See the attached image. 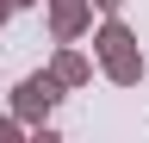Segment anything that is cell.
<instances>
[{"instance_id": "obj_1", "label": "cell", "mask_w": 149, "mask_h": 143, "mask_svg": "<svg viewBox=\"0 0 149 143\" xmlns=\"http://www.w3.org/2000/svg\"><path fill=\"white\" fill-rule=\"evenodd\" d=\"M56 100H62V81H56L50 68H44V75H25V81H19V93H13V112H19V124H44Z\"/></svg>"}, {"instance_id": "obj_2", "label": "cell", "mask_w": 149, "mask_h": 143, "mask_svg": "<svg viewBox=\"0 0 149 143\" xmlns=\"http://www.w3.org/2000/svg\"><path fill=\"white\" fill-rule=\"evenodd\" d=\"M50 31L56 44H74L93 31V0H50Z\"/></svg>"}, {"instance_id": "obj_3", "label": "cell", "mask_w": 149, "mask_h": 143, "mask_svg": "<svg viewBox=\"0 0 149 143\" xmlns=\"http://www.w3.org/2000/svg\"><path fill=\"white\" fill-rule=\"evenodd\" d=\"M130 44H137V38H130V25L118 19V13H106V25L93 31V56L106 62V56H118V50H130Z\"/></svg>"}, {"instance_id": "obj_4", "label": "cell", "mask_w": 149, "mask_h": 143, "mask_svg": "<svg viewBox=\"0 0 149 143\" xmlns=\"http://www.w3.org/2000/svg\"><path fill=\"white\" fill-rule=\"evenodd\" d=\"M50 75L62 81V87H87V81H93V62L81 56V50H56V62H50Z\"/></svg>"}, {"instance_id": "obj_5", "label": "cell", "mask_w": 149, "mask_h": 143, "mask_svg": "<svg viewBox=\"0 0 149 143\" xmlns=\"http://www.w3.org/2000/svg\"><path fill=\"white\" fill-rule=\"evenodd\" d=\"M106 81H112V87H137V81H143V56H137V44L118 50V56H106Z\"/></svg>"}, {"instance_id": "obj_6", "label": "cell", "mask_w": 149, "mask_h": 143, "mask_svg": "<svg viewBox=\"0 0 149 143\" xmlns=\"http://www.w3.org/2000/svg\"><path fill=\"white\" fill-rule=\"evenodd\" d=\"M19 131H25L19 118H0V137H19Z\"/></svg>"}, {"instance_id": "obj_7", "label": "cell", "mask_w": 149, "mask_h": 143, "mask_svg": "<svg viewBox=\"0 0 149 143\" xmlns=\"http://www.w3.org/2000/svg\"><path fill=\"white\" fill-rule=\"evenodd\" d=\"M93 6H100V13H118V6H124V0H93Z\"/></svg>"}, {"instance_id": "obj_8", "label": "cell", "mask_w": 149, "mask_h": 143, "mask_svg": "<svg viewBox=\"0 0 149 143\" xmlns=\"http://www.w3.org/2000/svg\"><path fill=\"white\" fill-rule=\"evenodd\" d=\"M6 19H13V0H0V25H6Z\"/></svg>"}]
</instances>
